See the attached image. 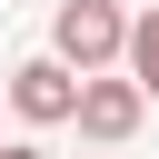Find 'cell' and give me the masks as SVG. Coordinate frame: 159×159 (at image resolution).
Here are the masks:
<instances>
[{"mask_svg":"<svg viewBox=\"0 0 159 159\" xmlns=\"http://www.w3.org/2000/svg\"><path fill=\"white\" fill-rule=\"evenodd\" d=\"M119 50H129V20H119V0H60V20H50V60H60L70 80L109 70Z\"/></svg>","mask_w":159,"mask_h":159,"instance_id":"1","label":"cell"},{"mask_svg":"<svg viewBox=\"0 0 159 159\" xmlns=\"http://www.w3.org/2000/svg\"><path fill=\"white\" fill-rule=\"evenodd\" d=\"M10 109H20L30 129H50V119L80 109V80H70L60 60H20V70H10Z\"/></svg>","mask_w":159,"mask_h":159,"instance_id":"2","label":"cell"},{"mask_svg":"<svg viewBox=\"0 0 159 159\" xmlns=\"http://www.w3.org/2000/svg\"><path fill=\"white\" fill-rule=\"evenodd\" d=\"M139 109H149V99H139L129 80H80V109H70V119H80L99 149H119V139L139 129Z\"/></svg>","mask_w":159,"mask_h":159,"instance_id":"3","label":"cell"},{"mask_svg":"<svg viewBox=\"0 0 159 159\" xmlns=\"http://www.w3.org/2000/svg\"><path fill=\"white\" fill-rule=\"evenodd\" d=\"M119 60H129V89H139V99H159V10H139V20H129V50H119Z\"/></svg>","mask_w":159,"mask_h":159,"instance_id":"4","label":"cell"},{"mask_svg":"<svg viewBox=\"0 0 159 159\" xmlns=\"http://www.w3.org/2000/svg\"><path fill=\"white\" fill-rule=\"evenodd\" d=\"M0 159H40V149H0Z\"/></svg>","mask_w":159,"mask_h":159,"instance_id":"5","label":"cell"}]
</instances>
